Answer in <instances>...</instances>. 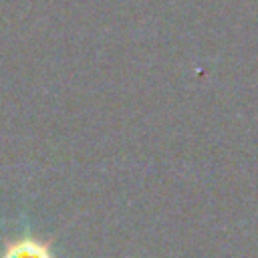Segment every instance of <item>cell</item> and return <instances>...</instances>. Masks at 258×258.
<instances>
[{"instance_id":"cell-1","label":"cell","mask_w":258,"mask_h":258,"mask_svg":"<svg viewBox=\"0 0 258 258\" xmlns=\"http://www.w3.org/2000/svg\"><path fill=\"white\" fill-rule=\"evenodd\" d=\"M2 258H52L50 246L36 238L24 236L6 244Z\"/></svg>"}]
</instances>
